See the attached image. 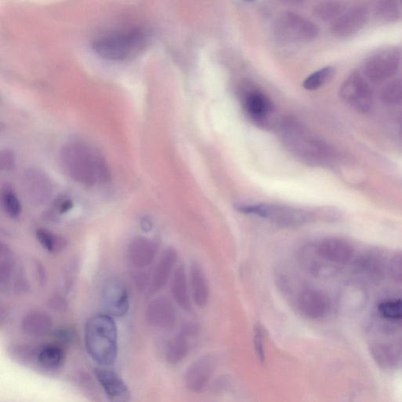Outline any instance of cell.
I'll return each mask as SVG.
<instances>
[{
    "label": "cell",
    "instance_id": "obj_1",
    "mask_svg": "<svg viewBox=\"0 0 402 402\" xmlns=\"http://www.w3.org/2000/svg\"><path fill=\"white\" fill-rule=\"evenodd\" d=\"M64 172L80 184H107L112 178L106 157L98 148L83 138L74 137L64 143L60 154Z\"/></svg>",
    "mask_w": 402,
    "mask_h": 402
},
{
    "label": "cell",
    "instance_id": "obj_4",
    "mask_svg": "<svg viewBox=\"0 0 402 402\" xmlns=\"http://www.w3.org/2000/svg\"><path fill=\"white\" fill-rule=\"evenodd\" d=\"M118 328L108 314H97L85 326V345L87 352L96 363L112 365L118 354Z\"/></svg>",
    "mask_w": 402,
    "mask_h": 402
},
{
    "label": "cell",
    "instance_id": "obj_21",
    "mask_svg": "<svg viewBox=\"0 0 402 402\" xmlns=\"http://www.w3.org/2000/svg\"><path fill=\"white\" fill-rule=\"evenodd\" d=\"M21 325L27 335L40 338L51 333L54 323L48 313L42 311H33L26 313L23 318Z\"/></svg>",
    "mask_w": 402,
    "mask_h": 402
},
{
    "label": "cell",
    "instance_id": "obj_7",
    "mask_svg": "<svg viewBox=\"0 0 402 402\" xmlns=\"http://www.w3.org/2000/svg\"><path fill=\"white\" fill-rule=\"evenodd\" d=\"M401 61L398 48L390 46L372 53L363 65L365 77L372 82L380 84L394 77L398 72Z\"/></svg>",
    "mask_w": 402,
    "mask_h": 402
},
{
    "label": "cell",
    "instance_id": "obj_13",
    "mask_svg": "<svg viewBox=\"0 0 402 402\" xmlns=\"http://www.w3.org/2000/svg\"><path fill=\"white\" fill-rule=\"evenodd\" d=\"M241 101L244 111L256 124H266L273 113V107L270 99L254 87H249L242 93Z\"/></svg>",
    "mask_w": 402,
    "mask_h": 402
},
{
    "label": "cell",
    "instance_id": "obj_34",
    "mask_svg": "<svg viewBox=\"0 0 402 402\" xmlns=\"http://www.w3.org/2000/svg\"><path fill=\"white\" fill-rule=\"evenodd\" d=\"M381 100L384 104L394 106L402 103V79L395 80L384 86L381 92Z\"/></svg>",
    "mask_w": 402,
    "mask_h": 402
},
{
    "label": "cell",
    "instance_id": "obj_40",
    "mask_svg": "<svg viewBox=\"0 0 402 402\" xmlns=\"http://www.w3.org/2000/svg\"><path fill=\"white\" fill-rule=\"evenodd\" d=\"M73 208V202L70 198L64 197L56 203L55 210L58 214L67 213Z\"/></svg>",
    "mask_w": 402,
    "mask_h": 402
},
{
    "label": "cell",
    "instance_id": "obj_26",
    "mask_svg": "<svg viewBox=\"0 0 402 402\" xmlns=\"http://www.w3.org/2000/svg\"><path fill=\"white\" fill-rule=\"evenodd\" d=\"M65 361V353L60 345H48L39 349L37 364L46 371H57Z\"/></svg>",
    "mask_w": 402,
    "mask_h": 402
},
{
    "label": "cell",
    "instance_id": "obj_15",
    "mask_svg": "<svg viewBox=\"0 0 402 402\" xmlns=\"http://www.w3.org/2000/svg\"><path fill=\"white\" fill-rule=\"evenodd\" d=\"M214 367V360L208 355L197 359L186 370L185 375L186 388L193 393L202 392L211 380Z\"/></svg>",
    "mask_w": 402,
    "mask_h": 402
},
{
    "label": "cell",
    "instance_id": "obj_8",
    "mask_svg": "<svg viewBox=\"0 0 402 402\" xmlns=\"http://www.w3.org/2000/svg\"><path fill=\"white\" fill-rule=\"evenodd\" d=\"M340 95L343 101L357 111L368 113L372 107V91L366 78L360 73L354 72L342 84Z\"/></svg>",
    "mask_w": 402,
    "mask_h": 402
},
{
    "label": "cell",
    "instance_id": "obj_37",
    "mask_svg": "<svg viewBox=\"0 0 402 402\" xmlns=\"http://www.w3.org/2000/svg\"><path fill=\"white\" fill-rule=\"evenodd\" d=\"M387 275L394 282L402 284V252L390 258Z\"/></svg>",
    "mask_w": 402,
    "mask_h": 402
},
{
    "label": "cell",
    "instance_id": "obj_16",
    "mask_svg": "<svg viewBox=\"0 0 402 402\" xmlns=\"http://www.w3.org/2000/svg\"><path fill=\"white\" fill-rule=\"evenodd\" d=\"M331 308L329 296L319 289H308L300 296L299 309L308 318L320 319L327 316Z\"/></svg>",
    "mask_w": 402,
    "mask_h": 402
},
{
    "label": "cell",
    "instance_id": "obj_36",
    "mask_svg": "<svg viewBox=\"0 0 402 402\" xmlns=\"http://www.w3.org/2000/svg\"><path fill=\"white\" fill-rule=\"evenodd\" d=\"M265 336L266 331L263 326L255 325L253 334V345L256 356H257L261 363H265Z\"/></svg>",
    "mask_w": 402,
    "mask_h": 402
},
{
    "label": "cell",
    "instance_id": "obj_11",
    "mask_svg": "<svg viewBox=\"0 0 402 402\" xmlns=\"http://www.w3.org/2000/svg\"><path fill=\"white\" fill-rule=\"evenodd\" d=\"M389 259L385 250L370 249L356 260L355 269L360 275L372 282H378L387 275Z\"/></svg>",
    "mask_w": 402,
    "mask_h": 402
},
{
    "label": "cell",
    "instance_id": "obj_25",
    "mask_svg": "<svg viewBox=\"0 0 402 402\" xmlns=\"http://www.w3.org/2000/svg\"><path fill=\"white\" fill-rule=\"evenodd\" d=\"M172 293L174 301L185 311H190L191 302L188 291V278L183 266L174 272L172 282Z\"/></svg>",
    "mask_w": 402,
    "mask_h": 402
},
{
    "label": "cell",
    "instance_id": "obj_30",
    "mask_svg": "<svg viewBox=\"0 0 402 402\" xmlns=\"http://www.w3.org/2000/svg\"><path fill=\"white\" fill-rule=\"evenodd\" d=\"M374 14L378 20L392 22L399 19L400 8L397 2L381 0L375 4Z\"/></svg>",
    "mask_w": 402,
    "mask_h": 402
},
{
    "label": "cell",
    "instance_id": "obj_24",
    "mask_svg": "<svg viewBox=\"0 0 402 402\" xmlns=\"http://www.w3.org/2000/svg\"><path fill=\"white\" fill-rule=\"evenodd\" d=\"M194 334V330L186 329L182 334L169 342L166 349V360L169 364L177 365L189 352L188 338Z\"/></svg>",
    "mask_w": 402,
    "mask_h": 402
},
{
    "label": "cell",
    "instance_id": "obj_17",
    "mask_svg": "<svg viewBox=\"0 0 402 402\" xmlns=\"http://www.w3.org/2000/svg\"><path fill=\"white\" fill-rule=\"evenodd\" d=\"M95 374L110 402H130L131 394L129 388L116 372L99 368L95 370Z\"/></svg>",
    "mask_w": 402,
    "mask_h": 402
},
{
    "label": "cell",
    "instance_id": "obj_20",
    "mask_svg": "<svg viewBox=\"0 0 402 402\" xmlns=\"http://www.w3.org/2000/svg\"><path fill=\"white\" fill-rule=\"evenodd\" d=\"M176 261L177 253L174 248H168L163 253L151 279L149 285L151 293H156L165 286L172 275Z\"/></svg>",
    "mask_w": 402,
    "mask_h": 402
},
{
    "label": "cell",
    "instance_id": "obj_38",
    "mask_svg": "<svg viewBox=\"0 0 402 402\" xmlns=\"http://www.w3.org/2000/svg\"><path fill=\"white\" fill-rule=\"evenodd\" d=\"M0 165H1L3 171L12 170L15 165L14 154L9 150L3 151L1 156H0Z\"/></svg>",
    "mask_w": 402,
    "mask_h": 402
},
{
    "label": "cell",
    "instance_id": "obj_35",
    "mask_svg": "<svg viewBox=\"0 0 402 402\" xmlns=\"http://www.w3.org/2000/svg\"><path fill=\"white\" fill-rule=\"evenodd\" d=\"M376 363L383 367H390L394 365L396 357L392 348L386 346H376L372 349Z\"/></svg>",
    "mask_w": 402,
    "mask_h": 402
},
{
    "label": "cell",
    "instance_id": "obj_27",
    "mask_svg": "<svg viewBox=\"0 0 402 402\" xmlns=\"http://www.w3.org/2000/svg\"><path fill=\"white\" fill-rule=\"evenodd\" d=\"M36 236L40 246L50 253H60L66 247V242L62 237L48 230L37 229Z\"/></svg>",
    "mask_w": 402,
    "mask_h": 402
},
{
    "label": "cell",
    "instance_id": "obj_19",
    "mask_svg": "<svg viewBox=\"0 0 402 402\" xmlns=\"http://www.w3.org/2000/svg\"><path fill=\"white\" fill-rule=\"evenodd\" d=\"M176 311L170 300L160 297L148 306L147 318L148 322L156 327L170 329L176 322Z\"/></svg>",
    "mask_w": 402,
    "mask_h": 402
},
{
    "label": "cell",
    "instance_id": "obj_6",
    "mask_svg": "<svg viewBox=\"0 0 402 402\" xmlns=\"http://www.w3.org/2000/svg\"><path fill=\"white\" fill-rule=\"evenodd\" d=\"M313 22L293 12L280 15L273 25V33L280 42L289 44L311 42L318 36Z\"/></svg>",
    "mask_w": 402,
    "mask_h": 402
},
{
    "label": "cell",
    "instance_id": "obj_33",
    "mask_svg": "<svg viewBox=\"0 0 402 402\" xmlns=\"http://www.w3.org/2000/svg\"><path fill=\"white\" fill-rule=\"evenodd\" d=\"M15 259L10 248L2 244L0 247V282L1 284L9 282L14 272Z\"/></svg>",
    "mask_w": 402,
    "mask_h": 402
},
{
    "label": "cell",
    "instance_id": "obj_5",
    "mask_svg": "<svg viewBox=\"0 0 402 402\" xmlns=\"http://www.w3.org/2000/svg\"><path fill=\"white\" fill-rule=\"evenodd\" d=\"M239 212L254 214L269 220L273 224L285 228H297L310 223L316 218L312 212L307 210L281 205H240L237 207Z\"/></svg>",
    "mask_w": 402,
    "mask_h": 402
},
{
    "label": "cell",
    "instance_id": "obj_2",
    "mask_svg": "<svg viewBox=\"0 0 402 402\" xmlns=\"http://www.w3.org/2000/svg\"><path fill=\"white\" fill-rule=\"evenodd\" d=\"M149 42L147 31L134 26L102 35L93 42L92 49L103 60L124 62L143 53Z\"/></svg>",
    "mask_w": 402,
    "mask_h": 402
},
{
    "label": "cell",
    "instance_id": "obj_31",
    "mask_svg": "<svg viewBox=\"0 0 402 402\" xmlns=\"http://www.w3.org/2000/svg\"><path fill=\"white\" fill-rule=\"evenodd\" d=\"M378 313L389 322L402 320V299H390L381 302L377 307Z\"/></svg>",
    "mask_w": 402,
    "mask_h": 402
},
{
    "label": "cell",
    "instance_id": "obj_22",
    "mask_svg": "<svg viewBox=\"0 0 402 402\" xmlns=\"http://www.w3.org/2000/svg\"><path fill=\"white\" fill-rule=\"evenodd\" d=\"M368 300V291L364 284L359 282H349L342 290L341 306L349 312L361 310L365 307Z\"/></svg>",
    "mask_w": 402,
    "mask_h": 402
},
{
    "label": "cell",
    "instance_id": "obj_29",
    "mask_svg": "<svg viewBox=\"0 0 402 402\" xmlns=\"http://www.w3.org/2000/svg\"><path fill=\"white\" fill-rule=\"evenodd\" d=\"M335 73L336 70L334 67H324L309 75L302 86L307 91H316L329 83L334 77Z\"/></svg>",
    "mask_w": 402,
    "mask_h": 402
},
{
    "label": "cell",
    "instance_id": "obj_9",
    "mask_svg": "<svg viewBox=\"0 0 402 402\" xmlns=\"http://www.w3.org/2000/svg\"><path fill=\"white\" fill-rule=\"evenodd\" d=\"M370 11L365 6L358 5L342 13L331 26L335 37L347 38L361 30L369 22Z\"/></svg>",
    "mask_w": 402,
    "mask_h": 402
},
{
    "label": "cell",
    "instance_id": "obj_32",
    "mask_svg": "<svg viewBox=\"0 0 402 402\" xmlns=\"http://www.w3.org/2000/svg\"><path fill=\"white\" fill-rule=\"evenodd\" d=\"M345 10V6L340 2L328 1L319 3L314 14L318 19L323 21L336 20L339 17Z\"/></svg>",
    "mask_w": 402,
    "mask_h": 402
},
{
    "label": "cell",
    "instance_id": "obj_14",
    "mask_svg": "<svg viewBox=\"0 0 402 402\" xmlns=\"http://www.w3.org/2000/svg\"><path fill=\"white\" fill-rule=\"evenodd\" d=\"M24 188L28 199L35 205H44L53 194V185L49 178L35 169L25 174Z\"/></svg>",
    "mask_w": 402,
    "mask_h": 402
},
{
    "label": "cell",
    "instance_id": "obj_42",
    "mask_svg": "<svg viewBox=\"0 0 402 402\" xmlns=\"http://www.w3.org/2000/svg\"><path fill=\"white\" fill-rule=\"evenodd\" d=\"M141 227L144 232H148L153 229V223L149 218H143L141 221Z\"/></svg>",
    "mask_w": 402,
    "mask_h": 402
},
{
    "label": "cell",
    "instance_id": "obj_10",
    "mask_svg": "<svg viewBox=\"0 0 402 402\" xmlns=\"http://www.w3.org/2000/svg\"><path fill=\"white\" fill-rule=\"evenodd\" d=\"M102 302L104 311L111 317H123L129 310V295L123 282L110 279L104 285Z\"/></svg>",
    "mask_w": 402,
    "mask_h": 402
},
{
    "label": "cell",
    "instance_id": "obj_41",
    "mask_svg": "<svg viewBox=\"0 0 402 402\" xmlns=\"http://www.w3.org/2000/svg\"><path fill=\"white\" fill-rule=\"evenodd\" d=\"M56 339L60 341L61 345H67L73 340V333L70 329H62L55 334Z\"/></svg>",
    "mask_w": 402,
    "mask_h": 402
},
{
    "label": "cell",
    "instance_id": "obj_28",
    "mask_svg": "<svg viewBox=\"0 0 402 402\" xmlns=\"http://www.w3.org/2000/svg\"><path fill=\"white\" fill-rule=\"evenodd\" d=\"M3 207L10 218H19L22 212L21 202L12 188L9 185L3 186L1 190Z\"/></svg>",
    "mask_w": 402,
    "mask_h": 402
},
{
    "label": "cell",
    "instance_id": "obj_18",
    "mask_svg": "<svg viewBox=\"0 0 402 402\" xmlns=\"http://www.w3.org/2000/svg\"><path fill=\"white\" fill-rule=\"evenodd\" d=\"M156 246L149 239L141 236L132 239L127 248L130 264L138 269L152 264L156 258Z\"/></svg>",
    "mask_w": 402,
    "mask_h": 402
},
{
    "label": "cell",
    "instance_id": "obj_39",
    "mask_svg": "<svg viewBox=\"0 0 402 402\" xmlns=\"http://www.w3.org/2000/svg\"><path fill=\"white\" fill-rule=\"evenodd\" d=\"M320 217L327 222H338L342 217V214L339 209L335 208H328L320 211Z\"/></svg>",
    "mask_w": 402,
    "mask_h": 402
},
{
    "label": "cell",
    "instance_id": "obj_23",
    "mask_svg": "<svg viewBox=\"0 0 402 402\" xmlns=\"http://www.w3.org/2000/svg\"><path fill=\"white\" fill-rule=\"evenodd\" d=\"M190 284L195 304L200 307H205L209 298L208 284L201 266L196 263L190 268Z\"/></svg>",
    "mask_w": 402,
    "mask_h": 402
},
{
    "label": "cell",
    "instance_id": "obj_3",
    "mask_svg": "<svg viewBox=\"0 0 402 402\" xmlns=\"http://www.w3.org/2000/svg\"><path fill=\"white\" fill-rule=\"evenodd\" d=\"M282 134L287 148L307 164L326 166L336 159L335 150L329 144L311 135L306 128L294 120H287L283 124Z\"/></svg>",
    "mask_w": 402,
    "mask_h": 402
},
{
    "label": "cell",
    "instance_id": "obj_12",
    "mask_svg": "<svg viewBox=\"0 0 402 402\" xmlns=\"http://www.w3.org/2000/svg\"><path fill=\"white\" fill-rule=\"evenodd\" d=\"M316 250L320 259L334 266L348 264L354 255L352 244L341 238L325 239L318 244Z\"/></svg>",
    "mask_w": 402,
    "mask_h": 402
}]
</instances>
